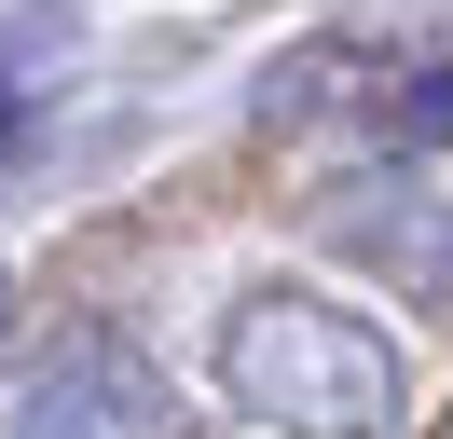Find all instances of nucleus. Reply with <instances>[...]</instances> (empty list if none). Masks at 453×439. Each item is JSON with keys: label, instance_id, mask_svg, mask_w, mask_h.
Wrapping results in <instances>:
<instances>
[{"label": "nucleus", "instance_id": "2", "mask_svg": "<svg viewBox=\"0 0 453 439\" xmlns=\"http://www.w3.org/2000/svg\"><path fill=\"white\" fill-rule=\"evenodd\" d=\"M0 439H151V398L124 371H83V357H69L56 384H28V398L0 412Z\"/></svg>", "mask_w": 453, "mask_h": 439}, {"label": "nucleus", "instance_id": "1", "mask_svg": "<svg viewBox=\"0 0 453 439\" xmlns=\"http://www.w3.org/2000/svg\"><path fill=\"white\" fill-rule=\"evenodd\" d=\"M206 371H220V398L248 412V426H275V439H398L412 426V343H398L371 302L303 289V274L234 289Z\"/></svg>", "mask_w": 453, "mask_h": 439}, {"label": "nucleus", "instance_id": "3", "mask_svg": "<svg viewBox=\"0 0 453 439\" xmlns=\"http://www.w3.org/2000/svg\"><path fill=\"white\" fill-rule=\"evenodd\" d=\"M0 137H14V69H0Z\"/></svg>", "mask_w": 453, "mask_h": 439}]
</instances>
